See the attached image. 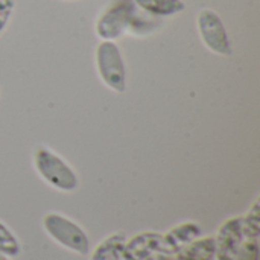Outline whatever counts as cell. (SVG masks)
<instances>
[{
  "label": "cell",
  "instance_id": "1",
  "mask_svg": "<svg viewBox=\"0 0 260 260\" xmlns=\"http://www.w3.org/2000/svg\"><path fill=\"white\" fill-rule=\"evenodd\" d=\"M34 168L38 177L58 192L70 193L79 187V177L72 165L46 145L35 149Z\"/></svg>",
  "mask_w": 260,
  "mask_h": 260
},
{
  "label": "cell",
  "instance_id": "2",
  "mask_svg": "<svg viewBox=\"0 0 260 260\" xmlns=\"http://www.w3.org/2000/svg\"><path fill=\"white\" fill-rule=\"evenodd\" d=\"M43 230L59 247L78 256H88L90 239L85 230L59 212H47L41 219Z\"/></svg>",
  "mask_w": 260,
  "mask_h": 260
},
{
  "label": "cell",
  "instance_id": "3",
  "mask_svg": "<svg viewBox=\"0 0 260 260\" xmlns=\"http://www.w3.org/2000/svg\"><path fill=\"white\" fill-rule=\"evenodd\" d=\"M149 23L145 18L139 20L136 6L133 2H119L104 11L94 26L96 35L101 40L114 41L120 38L126 30H134L139 34L142 27H148Z\"/></svg>",
  "mask_w": 260,
  "mask_h": 260
},
{
  "label": "cell",
  "instance_id": "4",
  "mask_svg": "<svg viewBox=\"0 0 260 260\" xmlns=\"http://www.w3.org/2000/svg\"><path fill=\"white\" fill-rule=\"evenodd\" d=\"M94 64L99 79L114 93H125L128 85L126 66L120 47L114 41L102 40L94 50Z\"/></svg>",
  "mask_w": 260,
  "mask_h": 260
},
{
  "label": "cell",
  "instance_id": "5",
  "mask_svg": "<svg viewBox=\"0 0 260 260\" xmlns=\"http://www.w3.org/2000/svg\"><path fill=\"white\" fill-rule=\"evenodd\" d=\"M197 27L203 44L219 56H232L233 46L219 14L210 8H203L197 15Z\"/></svg>",
  "mask_w": 260,
  "mask_h": 260
},
{
  "label": "cell",
  "instance_id": "6",
  "mask_svg": "<svg viewBox=\"0 0 260 260\" xmlns=\"http://www.w3.org/2000/svg\"><path fill=\"white\" fill-rule=\"evenodd\" d=\"M166 253L175 256L177 253L166 244L161 233L142 232L126 239L120 260H145L154 254Z\"/></svg>",
  "mask_w": 260,
  "mask_h": 260
},
{
  "label": "cell",
  "instance_id": "7",
  "mask_svg": "<svg viewBox=\"0 0 260 260\" xmlns=\"http://www.w3.org/2000/svg\"><path fill=\"white\" fill-rule=\"evenodd\" d=\"M215 238V259L233 260L239 247L245 241L242 233L241 216H232L225 219L216 230Z\"/></svg>",
  "mask_w": 260,
  "mask_h": 260
},
{
  "label": "cell",
  "instance_id": "8",
  "mask_svg": "<svg viewBox=\"0 0 260 260\" xmlns=\"http://www.w3.org/2000/svg\"><path fill=\"white\" fill-rule=\"evenodd\" d=\"M201 233H203V230L198 222L184 221V222H180V224L171 227L166 233H163V238H165L166 244L175 253H178L183 247H186L187 244H190L192 241L200 238Z\"/></svg>",
  "mask_w": 260,
  "mask_h": 260
},
{
  "label": "cell",
  "instance_id": "9",
  "mask_svg": "<svg viewBox=\"0 0 260 260\" xmlns=\"http://www.w3.org/2000/svg\"><path fill=\"white\" fill-rule=\"evenodd\" d=\"M126 242V235L122 232H116L102 239L90 254L88 260H120L122 250Z\"/></svg>",
  "mask_w": 260,
  "mask_h": 260
},
{
  "label": "cell",
  "instance_id": "10",
  "mask_svg": "<svg viewBox=\"0 0 260 260\" xmlns=\"http://www.w3.org/2000/svg\"><path fill=\"white\" fill-rule=\"evenodd\" d=\"M215 259V238L200 236L186 247H183L175 260H213Z\"/></svg>",
  "mask_w": 260,
  "mask_h": 260
},
{
  "label": "cell",
  "instance_id": "11",
  "mask_svg": "<svg viewBox=\"0 0 260 260\" xmlns=\"http://www.w3.org/2000/svg\"><path fill=\"white\" fill-rule=\"evenodd\" d=\"M137 9L151 17H172L184 11L183 0H131Z\"/></svg>",
  "mask_w": 260,
  "mask_h": 260
},
{
  "label": "cell",
  "instance_id": "12",
  "mask_svg": "<svg viewBox=\"0 0 260 260\" xmlns=\"http://www.w3.org/2000/svg\"><path fill=\"white\" fill-rule=\"evenodd\" d=\"M242 233L245 239H257L260 236V197H256L248 210L241 216Z\"/></svg>",
  "mask_w": 260,
  "mask_h": 260
},
{
  "label": "cell",
  "instance_id": "13",
  "mask_svg": "<svg viewBox=\"0 0 260 260\" xmlns=\"http://www.w3.org/2000/svg\"><path fill=\"white\" fill-rule=\"evenodd\" d=\"M0 253L9 259L18 257L21 253L20 239L2 219H0Z\"/></svg>",
  "mask_w": 260,
  "mask_h": 260
},
{
  "label": "cell",
  "instance_id": "14",
  "mask_svg": "<svg viewBox=\"0 0 260 260\" xmlns=\"http://www.w3.org/2000/svg\"><path fill=\"white\" fill-rule=\"evenodd\" d=\"M233 260H259V241L245 239Z\"/></svg>",
  "mask_w": 260,
  "mask_h": 260
},
{
  "label": "cell",
  "instance_id": "15",
  "mask_svg": "<svg viewBox=\"0 0 260 260\" xmlns=\"http://www.w3.org/2000/svg\"><path fill=\"white\" fill-rule=\"evenodd\" d=\"M14 9H15V0H0V35L8 27Z\"/></svg>",
  "mask_w": 260,
  "mask_h": 260
},
{
  "label": "cell",
  "instance_id": "16",
  "mask_svg": "<svg viewBox=\"0 0 260 260\" xmlns=\"http://www.w3.org/2000/svg\"><path fill=\"white\" fill-rule=\"evenodd\" d=\"M145 260H175V256L166 254V253H158V254H154V256H151V257Z\"/></svg>",
  "mask_w": 260,
  "mask_h": 260
},
{
  "label": "cell",
  "instance_id": "17",
  "mask_svg": "<svg viewBox=\"0 0 260 260\" xmlns=\"http://www.w3.org/2000/svg\"><path fill=\"white\" fill-rule=\"evenodd\" d=\"M0 260H11V259H9V257H6L5 254H2V253H0Z\"/></svg>",
  "mask_w": 260,
  "mask_h": 260
}]
</instances>
